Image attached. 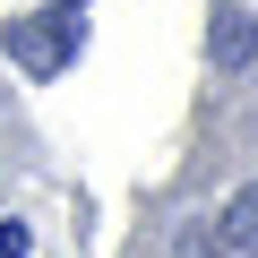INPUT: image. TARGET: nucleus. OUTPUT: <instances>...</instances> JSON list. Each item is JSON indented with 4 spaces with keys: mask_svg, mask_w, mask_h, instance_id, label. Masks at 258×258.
I'll return each mask as SVG.
<instances>
[{
    "mask_svg": "<svg viewBox=\"0 0 258 258\" xmlns=\"http://www.w3.org/2000/svg\"><path fill=\"white\" fill-rule=\"evenodd\" d=\"M0 43H9V60L26 78H60L78 60L86 26H78V9H35V18H9V26H0Z\"/></svg>",
    "mask_w": 258,
    "mask_h": 258,
    "instance_id": "nucleus-1",
    "label": "nucleus"
},
{
    "mask_svg": "<svg viewBox=\"0 0 258 258\" xmlns=\"http://www.w3.org/2000/svg\"><path fill=\"white\" fill-rule=\"evenodd\" d=\"M224 241H232V249H258V181L232 189V207H224Z\"/></svg>",
    "mask_w": 258,
    "mask_h": 258,
    "instance_id": "nucleus-3",
    "label": "nucleus"
},
{
    "mask_svg": "<svg viewBox=\"0 0 258 258\" xmlns=\"http://www.w3.org/2000/svg\"><path fill=\"white\" fill-rule=\"evenodd\" d=\"M224 249H232L224 232H215V241H207V232H181V258H224Z\"/></svg>",
    "mask_w": 258,
    "mask_h": 258,
    "instance_id": "nucleus-4",
    "label": "nucleus"
},
{
    "mask_svg": "<svg viewBox=\"0 0 258 258\" xmlns=\"http://www.w3.org/2000/svg\"><path fill=\"white\" fill-rule=\"evenodd\" d=\"M207 52H215V69H249V60H258V18H249V9H215Z\"/></svg>",
    "mask_w": 258,
    "mask_h": 258,
    "instance_id": "nucleus-2",
    "label": "nucleus"
}]
</instances>
